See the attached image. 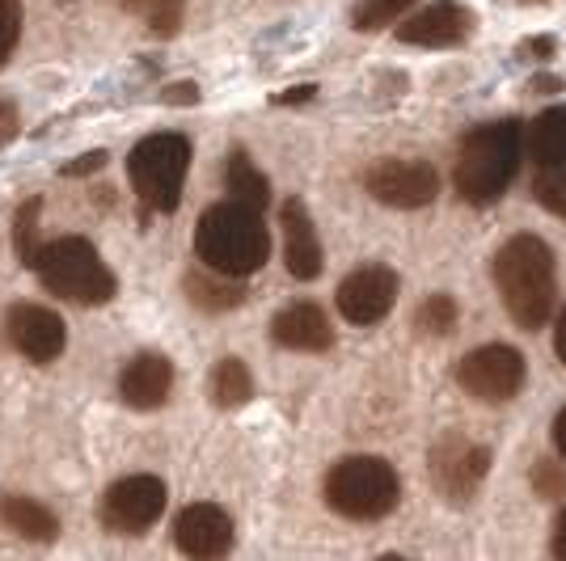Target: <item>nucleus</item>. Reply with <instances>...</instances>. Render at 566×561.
<instances>
[{
    "mask_svg": "<svg viewBox=\"0 0 566 561\" xmlns=\"http://www.w3.org/2000/svg\"><path fill=\"white\" fill-rule=\"evenodd\" d=\"M495 283L507 317L520 329H542L554 313V296H558L554 250L533 233L512 236L495 254Z\"/></svg>",
    "mask_w": 566,
    "mask_h": 561,
    "instance_id": "f257e3e1",
    "label": "nucleus"
},
{
    "mask_svg": "<svg viewBox=\"0 0 566 561\" xmlns=\"http://www.w3.org/2000/svg\"><path fill=\"white\" fill-rule=\"evenodd\" d=\"M195 254L212 271L245 279L271 257V229L262 224V211L229 199V203L203 211V220L195 229Z\"/></svg>",
    "mask_w": 566,
    "mask_h": 561,
    "instance_id": "f03ea898",
    "label": "nucleus"
},
{
    "mask_svg": "<svg viewBox=\"0 0 566 561\" xmlns=\"http://www.w3.org/2000/svg\"><path fill=\"white\" fill-rule=\"evenodd\" d=\"M520 169V123L516 118H499V123H482L473 127L470 136L461 140L457 152V194L473 203V208H486L495 203L503 190L512 187Z\"/></svg>",
    "mask_w": 566,
    "mask_h": 561,
    "instance_id": "7ed1b4c3",
    "label": "nucleus"
},
{
    "mask_svg": "<svg viewBox=\"0 0 566 561\" xmlns=\"http://www.w3.org/2000/svg\"><path fill=\"white\" fill-rule=\"evenodd\" d=\"M30 271H39L48 292L72 305H106L115 296V275L85 236H60L39 245Z\"/></svg>",
    "mask_w": 566,
    "mask_h": 561,
    "instance_id": "20e7f679",
    "label": "nucleus"
},
{
    "mask_svg": "<svg viewBox=\"0 0 566 561\" xmlns=\"http://www.w3.org/2000/svg\"><path fill=\"white\" fill-rule=\"evenodd\" d=\"M398 473L380 456H347L326 477V502L343 519H380L398 507Z\"/></svg>",
    "mask_w": 566,
    "mask_h": 561,
    "instance_id": "39448f33",
    "label": "nucleus"
},
{
    "mask_svg": "<svg viewBox=\"0 0 566 561\" xmlns=\"http://www.w3.org/2000/svg\"><path fill=\"white\" fill-rule=\"evenodd\" d=\"M187 169H190V144L174 131L161 136H148L132 148L127 157V178L136 187V199L153 211H174L187 187Z\"/></svg>",
    "mask_w": 566,
    "mask_h": 561,
    "instance_id": "423d86ee",
    "label": "nucleus"
},
{
    "mask_svg": "<svg viewBox=\"0 0 566 561\" xmlns=\"http://www.w3.org/2000/svg\"><path fill=\"white\" fill-rule=\"evenodd\" d=\"M161 511H166V486H161V477L136 473V477H123V481H115L106 490L102 507H97V519L115 537H140V532H148L161 519Z\"/></svg>",
    "mask_w": 566,
    "mask_h": 561,
    "instance_id": "0eeeda50",
    "label": "nucleus"
},
{
    "mask_svg": "<svg viewBox=\"0 0 566 561\" xmlns=\"http://www.w3.org/2000/svg\"><path fill=\"white\" fill-rule=\"evenodd\" d=\"M457 380L461 389L478 401H491V405H503L520 393L524 384V354L516 347H478L461 359L457 368Z\"/></svg>",
    "mask_w": 566,
    "mask_h": 561,
    "instance_id": "6e6552de",
    "label": "nucleus"
},
{
    "mask_svg": "<svg viewBox=\"0 0 566 561\" xmlns=\"http://www.w3.org/2000/svg\"><path fill=\"white\" fill-rule=\"evenodd\" d=\"M486 468H491V452L457 431L431 447V481L449 502H470L478 486L486 481Z\"/></svg>",
    "mask_w": 566,
    "mask_h": 561,
    "instance_id": "1a4fd4ad",
    "label": "nucleus"
},
{
    "mask_svg": "<svg viewBox=\"0 0 566 561\" xmlns=\"http://www.w3.org/2000/svg\"><path fill=\"white\" fill-rule=\"evenodd\" d=\"M364 187L373 199H380L385 208H427L436 194H440V173H436V165L431 161H398V157H389V161H380L368 169V178H364Z\"/></svg>",
    "mask_w": 566,
    "mask_h": 561,
    "instance_id": "9d476101",
    "label": "nucleus"
},
{
    "mask_svg": "<svg viewBox=\"0 0 566 561\" xmlns=\"http://www.w3.org/2000/svg\"><path fill=\"white\" fill-rule=\"evenodd\" d=\"M398 305V275L389 266H359L338 283V313L352 326H377Z\"/></svg>",
    "mask_w": 566,
    "mask_h": 561,
    "instance_id": "9b49d317",
    "label": "nucleus"
},
{
    "mask_svg": "<svg viewBox=\"0 0 566 561\" xmlns=\"http://www.w3.org/2000/svg\"><path fill=\"white\" fill-rule=\"evenodd\" d=\"M473 25H478V18L461 0H436L398 25V39L410 47H457L470 39Z\"/></svg>",
    "mask_w": 566,
    "mask_h": 561,
    "instance_id": "f8f14e48",
    "label": "nucleus"
},
{
    "mask_svg": "<svg viewBox=\"0 0 566 561\" xmlns=\"http://www.w3.org/2000/svg\"><path fill=\"white\" fill-rule=\"evenodd\" d=\"M4 329H9V342H13L30 363H51V359H60V354H64V342H69L64 321L43 305H13Z\"/></svg>",
    "mask_w": 566,
    "mask_h": 561,
    "instance_id": "ddd939ff",
    "label": "nucleus"
},
{
    "mask_svg": "<svg viewBox=\"0 0 566 561\" xmlns=\"http://www.w3.org/2000/svg\"><path fill=\"white\" fill-rule=\"evenodd\" d=\"M174 540L187 558H224L233 549V519L212 502H195L178 515Z\"/></svg>",
    "mask_w": 566,
    "mask_h": 561,
    "instance_id": "4468645a",
    "label": "nucleus"
},
{
    "mask_svg": "<svg viewBox=\"0 0 566 561\" xmlns=\"http://www.w3.org/2000/svg\"><path fill=\"white\" fill-rule=\"evenodd\" d=\"M280 229H283V262H287L292 279L313 283L322 275V241L313 233V220H308L301 199H283Z\"/></svg>",
    "mask_w": 566,
    "mask_h": 561,
    "instance_id": "2eb2a0df",
    "label": "nucleus"
},
{
    "mask_svg": "<svg viewBox=\"0 0 566 561\" xmlns=\"http://www.w3.org/2000/svg\"><path fill=\"white\" fill-rule=\"evenodd\" d=\"M169 389H174V363L157 351H144L136 359H127V368L118 375V393H123L127 405H136V410L166 405Z\"/></svg>",
    "mask_w": 566,
    "mask_h": 561,
    "instance_id": "dca6fc26",
    "label": "nucleus"
},
{
    "mask_svg": "<svg viewBox=\"0 0 566 561\" xmlns=\"http://www.w3.org/2000/svg\"><path fill=\"white\" fill-rule=\"evenodd\" d=\"M271 338H275L280 347H287V351L317 354V351H331L334 329L322 308L301 300V305H287L280 317L271 321Z\"/></svg>",
    "mask_w": 566,
    "mask_h": 561,
    "instance_id": "f3484780",
    "label": "nucleus"
},
{
    "mask_svg": "<svg viewBox=\"0 0 566 561\" xmlns=\"http://www.w3.org/2000/svg\"><path fill=\"white\" fill-rule=\"evenodd\" d=\"M182 287H187L190 305L203 308V313H229V308H237L245 300L241 279H237V275H224V271H212L208 262L195 266L187 279H182Z\"/></svg>",
    "mask_w": 566,
    "mask_h": 561,
    "instance_id": "a211bd4d",
    "label": "nucleus"
},
{
    "mask_svg": "<svg viewBox=\"0 0 566 561\" xmlns=\"http://www.w3.org/2000/svg\"><path fill=\"white\" fill-rule=\"evenodd\" d=\"M0 519L9 523V532H18L22 540H39V544H51L60 537V519L39 507L34 498H22V494H9L0 498Z\"/></svg>",
    "mask_w": 566,
    "mask_h": 561,
    "instance_id": "6ab92c4d",
    "label": "nucleus"
},
{
    "mask_svg": "<svg viewBox=\"0 0 566 561\" xmlns=\"http://www.w3.org/2000/svg\"><path fill=\"white\" fill-rule=\"evenodd\" d=\"M528 152L537 165H563L566 161V106H554L533 118L528 127Z\"/></svg>",
    "mask_w": 566,
    "mask_h": 561,
    "instance_id": "aec40b11",
    "label": "nucleus"
},
{
    "mask_svg": "<svg viewBox=\"0 0 566 561\" xmlns=\"http://www.w3.org/2000/svg\"><path fill=\"white\" fill-rule=\"evenodd\" d=\"M224 182H229V199L245 203V208L262 211L266 203H271V187H266V178L254 169V161H250L245 152H233V157H229Z\"/></svg>",
    "mask_w": 566,
    "mask_h": 561,
    "instance_id": "412c9836",
    "label": "nucleus"
},
{
    "mask_svg": "<svg viewBox=\"0 0 566 561\" xmlns=\"http://www.w3.org/2000/svg\"><path fill=\"white\" fill-rule=\"evenodd\" d=\"M254 398V380H250V368L241 359H220L212 372V401L220 410H237Z\"/></svg>",
    "mask_w": 566,
    "mask_h": 561,
    "instance_id": "4be33fe9",
    "label": "nucleus"
},
{
    "mask_svg": "<svg viewBox=\"0 0 566 561\" xmlns=\"http://www.w3.org/2000/svg\"><path fill=\"white\" fill-rule=\"evenodd\" d=\"M132 18H140L153 34H174L182 25V13H187V0H118Z\"/></svg>",
    "mask_w": 566,
    "mask_h": 561,
    "instance_id": "5701e85b",
    "label": "nucleus"
},
{
    "mask_svg": "<svg viewBox=\"0 0 566 561\" xmlns=\"http://www.w3.org/2000/svg\"><path fill=\"white\" fill-rule=\"evenodd\" d=\"M415 0H359L355 4V13H352V22L355 30H380V25H394L406 18V9H410Z\"/></svg>",
    "mask_w": 566,
    "mask_h": 561,
    "instance_id": "b1692460",
    "label": "nucleus"
},
{
    "mask_svg": "<svg viewBox=\"0 0 566 561\" xmlns=\"http://www.w3.org/2000/svg\"><path fill=\"white\" fill-rule=\"evenodd\" d=\"M533 194H537V203H542L545 211L566 215V161L563 165H537Z\"/></svg>",
    "mask_w": 566,
    "mask_h": 561,
    "instance_id": "393cba45",
    "label": "nucleus"
},
{
    "mask_svg": "<svg viewBox=\"0 0 566 561\" xmlns=\"http://www.w3.org/2000/svg\"><path fill=\"white\" fill-rule=\"evenodd\" d=\"M415 326L423 329L427 338L452 334V326H457V305H452V296H427L423 308H419V317H415Z\"/></svg>",
    "mask_w": 566,
    "mask_h": 561,
    "instance_id": "a878e982",
    "label": "nucleus"
},
{
    "mask_svg": "<svg viewBox=\"0 0 566 561\" xmlns=\"http://www.w3.org/2000/svg\"><path fill=\"white\" fill-rule=\"evenodd\" d=\"M22 39V0H0V64L13 55Z\"/></svg>",
    "mask_w": 566,
    "mask_h": 561,
    "instance_id": "bb28decb",
    "label": "nucleus"
},
{
    "mask_svg": "<svg viewBox=\"0 0 566 561\" xmlns=\"http://www.w3.org/2000/svg\"><path fill=\"white\" fill-rule=\"evenodd\" d=\"M34 224H39V199L22 203V211H18V254H22L25 266H34V254H39V245H34Z\"/></svg>",
    "mask_w": 566,
    "mask_h": 561,
    "instance_id": "cd10ccee",
    "label": "nucleus"
},
{
    "mask_svg": "<svg viewBox=\"0 0 566 561\" xmlns=\"http://www.w3.org/2000/svg\"><path fill=\"white\" fill-rule=\"evenodd\" d=\"M533 486H537L542 498H563L566 494L563 465H554V461H537V465H533Z\"/></svg>",
    "mask_w": 566,
    "mask_h": 561,
    "instance_id": "c85d7f7f",
    "label": "nucleus"
},
{
    "mask_svg": "<svg viewBox=\"0 0 566 561\" xmlns=\"http://www.w3.org/2000/svg\"><path fill=\"white\" fill-rule=\"evenodd\" d=\"M106 165V152H85V157H76V161L64 165V178H81V173H97Z\"/></svg>",
    "mask_w": 566,
    "mask_h": 561,
    "instance_id": "c756f323",
    "label": "nucleus"
},
{
    "mask_svg": "<svg viewBox=\"0 0 566 561\" xmlns=\"http://www.w3.org/2000/svg\"><path fill=\"white\" fill-rule=\"evenodd\" d=\"M13 136H18V110H13V102L0 97V144H9Z\"/></svg>",
    "mask_w": 566,
    "mask_h": 561,
    "instance_id": "7c9ffc66",
    "label": "nucleus"
},
{
    "mask_svg": "<svg viewBox=\"0 0 566 561\" xmlns=\"http://www.w3.org/2000/svg\"><path fill=\"white\" fill-rule=\"evenodd\" d=\"M166 102L190 106V102H199V94H195V85H169V89H166Z\"/></svg>",
    "mask_w": 566,
    "mask_h": 561,
    "instance_id": "2f4dec72",
    "label": "nucleus"
},
{
    "mask_svg": "<svg viewBox=\"0 0 566 561\" xmlns=\"http://www.w3.org/2000/svg\"><path fill=\"white\" fill-rule=\"evenodd\" d=\"M554 553L566 558V507H563V515H558V523H554Z\"/></svg>",
    "mask_w": 566,
    "mask_h": 561,
    "instance_id": "473e14b6",
    "label": "nucleus"
},
{
    "mask_svg": "<svg viewBox=\"0 0 566 561\" xmlns=\"http://www.w3.org/2000/svg\"><path fill=\"white\" fill-rule=\"evenodd\" d=\"M554 351H558V359L566 363V308H563V317H558V329H554Z\"/></svg>",
    "mask_w": 566,
    "mask_h": 561,
    "instance_id": "72a5a7b5",
    "label": "nucleus"
},
{
    "mask_svg": "<svg viewBox=\"0 0 566 561\" xmlns=\"http://www.w3.org/2000/svg\"><path fill=\"white\" fill-rule=\"evenodd\" d=\"M554 444H558V452H563V461H566V405H563V414L554 419Z\"/></svg>",
    "mask_w": 566,
    "mask_h": 561,
    "instance_id": "f704fd0d",
    "label": "nucleus"
},
{
    "mask_svg": "<svg viewBox=\"0 0 566 561\" xmlns=\"http://www.w3.org/2000/svg\"><path fill=\"white\" fill-rule=\"evenodd\" d=\"M549 89L558 94V89H563V81H558V76H537V81H533V94H549Z\"/></svg>",
    "mask_w": 566,
    "mask_h": 561,
    "instance_id": "c9c22d12",
    "label": "nucleus"
},
{
    "mask_svg": "<svg viewBox=\"0 0 566 561\" xmlns=\"http://www.w3.org/2000/svg\"><path fill=\"white\" fill-rule=\"evenodd\" d=\"M524 51H533V55H549V51H554V39H533V43H524Z\"/></svg>",
    "mask_w": 566,
    "mask_h": 561,
    "instance_id": "e433bc0d",
    "label": "nucleus"
},
{
    "mask_svg": "<svg viewBox=\"0 0 566 561\" xmlns=\"http://www.w3.org/2000/svg\"><path fill=\"white\" fill-rule=\"evenodd\" d=\"M313 94H317V89H313V85H305V89H287V94H283L280 102H308Z\"/></svg>",
    "mask_w": 566,
    "mask_h": 561,
    "instance_id": "4c0bfd02",
    "label": "nucleus"
},
{
    "mask_svg": "<svg viewBox=\"0 0 566 561\" xmlns=\"http://www.w3.org/2000/svg\"><path fill=\"white\" fill-rule=\"evenodd\" d=\"M524 4H542V0H524Z\"/></svg>",
    "mask_w": 566,
    "mask_h": 561,
    "instance_id": "58836bf2",
    "label": "nucleus"
}]
</instances>
